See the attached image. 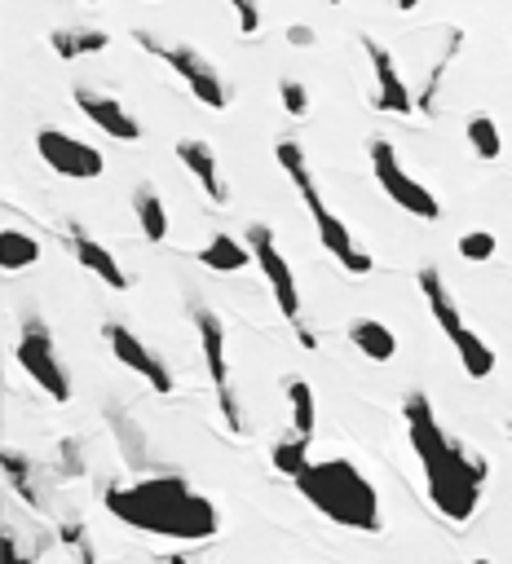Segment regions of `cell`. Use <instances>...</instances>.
Instances as JSON below:
<instances>
[{
  "label": "cell",
  "instance_id": "obj_1",
  "mask_svg": "<svg viewBox=\"0 0 512 564\" xmlns=\"http://www.w3.org/2000/svg\"><path fill=\"white\" fill-rule=\"evenodd\" d=\"M402 423H407V441L424 467V485H428V503L446 516V521H473L482 508V489H486V459L473 454L460 437H451L441 428V419L428 401V393H407L402 397Z\"/></svg>",
  "mask_w": 512,
  "mask_h": 564
},
{
  "label": "cell",
  "instance_id": "obj_2",
  "mask_svg": "<svg viewBox=\"0 0 512 564\" xmlns=\"http://www.w3.org/2000/svg\"><path fill=\"white\" fill-rule=\"evenodd\" d=\"M106 512L142 534H159L172 542H213L221 534V516L208 493H200L185 476H142L128 485H106Z\"/></svg>",
  "mask_w": 512,
  "mask_h": 564
},
{
  "label": "cell",
  "instance_id": "obj_3",
  "mask_svg": "<svg viewBox=\"0 0 512 564\" xmlns=\"http://www.w3.org/2000/svg\"><path fill=\"white\" fill-rule=\"evenodd\" d=\"M292 485L300 489V499L313 512H323L332 525H345L358 534H380V493L354 459H318Z\"/></svg>",
  "mask_w": 512,
  "mask_h": 564
},
{
  "label": "cell",
  "instance_id": "obj_4",
  "mask_svg": "<svg viewBox=\"0 0 512 564\" xmlns=\"http://www.w3.org/2000/svg\"><path fill=\"white\" fill-rule=\"evenodd\" d=\"M274 159H279V168L292 177V185H296V194L305 198V207H309V217H313V226H318V239H323V247L336 256V265L345 269V273H354V278H362V273H371V256L367 252H358L354 247V234H349V226L336 217V211L323 203V190H318V181H313V168H309V159H305V146L296 137H283L279 146H274Z\"/></svg>",
  "mask_w": 512,
  "mask_h": 564
},
{
  "label": "cell",
  "instance_id": "obj_5",
  "mask_svg": "<svg viewBox=\"0 0 512 564\" xmlns=\"http://www.w3.org/2000/svg\"><path fill=\"white\" fill-rule=\"evenodd\" d=\"M420 292H424L428 313H433V322L441 326V335L456 344L464 371H469L473 380H490V375H495V348H490L482 335L469 331V322L460 318V305H456V296H451V287H446V278H441L437 265H424V269H420Z\"/></svg>",
  "mask_w": 512,
  "mask_h": 564
},
{
  "label": "cell",
  "instance_id": "obj_6",
  "mask_svg": "<svg viewBox=\"0 0 512 564\" xmlns=\"http://www.w3.org/2000/svg\"><path fill=\"white\" fill-rule=\"evenodd\" d=\"M133 40H138L151 57H159L164 66H172L177 76L185 80V89L195 93L204 106H213V111H226V106H230V89H226V80L217 76V66H213L195 44H168V40H159V36L146 31V27H138Z\"/></svg>",
  "mask_w": 512,
  "mask_h": 564
},
{
  "label": "cell",
  "instance_id": "obj_7",
  "mask_svg": "<svg viewBox=\"0 0 512 564\" xmlns=\"http://www.w3.org/2000/svg\"><path fill=\"white\" fill-rule=\"evenodd\" d=\"M190 322H195V335H200V348H204V362H208V380H213V393H217V406H221V419L234 437H243V410H239V397H234V380H230V358H226V326L221 318L208 309V305H190Z\"/></svg>",
  "mask_w": 512,
  "mask_h": 564
},
{
  "label": "cell",
  "instance_id": "obj_8",
  "mask_svg": "<svg viewBox=\"0 0 512 564\" xmlns=\"http://www.w3.org/2000/svg\"><path fill=\"white\" fill-rule=\"evenodd\" d=\"M367 155H371V172H375L380 190L389 194L402 211H411V217H420V221H437V217H441V203H437V194L402 168V159H398V151H394V141L375 137Z\"/></svg>",
  "mask_w": 512,
  "mask_h": 564
},
{
  "label": "cell",
  "instance_id": "obj_9",
  "mask_svg": "<svg viewBox=\"0 0 512 564\" xmlns=\"http://www.w3.org/2000/svg\"><path fill=\"white\" fill-rule=\"evenodd\" d=\"M14 358H18V367H23L57 406L72 401V380H67V371H62L57 344H53V331L44 326V318H27V322L18 326Z\"/></svg>",
  "mask_w": 512,
  "mask_h": 564
},
{
  "label": "cell",
  "instance_id": "obj_10",
  "mask_svg": "<svg viewBox=\"0 0 512 564\" xmlns=\"http://www.w3.org/2000/svg\"><path fill=\"white\" fill-rule=\"evenodd\" d=\"M247 247H252L256 269H261V273H266V282L274 287L279 313L296 326V339H300L305 348H313L318 339H313V335H305V322H300V292H296V273H292V265L283 260V252H279V243H274V230H270V226H252V230H247Z\"/></svg>",
  "mask_w": 512,
  "mask_h": 564
},
{
  "label": "cell",
  "instance_id": "obj_11",
  "mask_svg": "<svg viewBox=\"0 0 512 564\" xmlns=\"http://www.w3.org/2000/svg\"><path fill=\"white\" fill-rule=\"evenodd\" d=\"M36 151H40V159H44L57 177H72V181H93V177H102V168H106V159H102L98 146H89V141H76V137L57 132V128H40V132H36Z\"/></svg>",
  "mask_w": 512,
  "mask_h": 564
},
{
  "label": "cell",
  "instance_id": "obj_12",
  "mask_svg": "<svg viewBox=\"0 0 512 564\" xmlns=\"http://www.w3.org/2000/svg\"><path fill=\"white\" fill-rule=\"evenodd\" d=\"M362 49H367V62H371V76H375V98H371V106H375L380 115H415V111H420V106H415L420 98L407 89L394 53L384 49L380 40H371V36H362Z\"/></svg>",
  "mask_w": 512,
  "mask_h": 564
},
{
  "label": "cell",
  "instance_id": "obj_13",
  "mask_svg": "<svg viewBox=\"0 0 512 564\" xmlns=\"http://www.w3.org/2000/svg\"><path fill=\"white\" fill-rule=\"evenodd\" d=\"M102 335H106V344H111V352H115V362H124V371H133V375H142L155 393H172V375H168V367L155 358V352L128 331L124 322H106L102 326Z\"/></svg>",
  "mask_w": 512,
  "mask_h": 564
},
{
  "label": "cell",
  "instance_id": "obj_14",
  "mask_svg": "<svg viewBox=\"0 0 512 564\" xmlns=\"http://www.w3.org/2000/svg\"><path fill=\"white\" fill-rule=\"evenodd\" d=\"M72 102L89 115V124H98V128H102L106 137H115V141H138V137H142L138 115L124 111V102H115L111 93H98V89H89V85H76V89H72Z\"/></svg>",
  "mask_w": 512,
  "mask_h": 564
},
{
  "label": "cell",
  "instance_id": "obj_15",
  "mask_svg": "<svg viewBox=\"0 0 512 564\" xmlns=\"http://www.w3.org/2000/svg\"><path fill=\"white\" fill-rule=\"evenodd\" d=\"M177 159L181 168L200 181V190L208 194L213 207H226V181H221V164H217V151L208 146L204 137H181L177 141Z\"/></svg>",
  "mask_w": 512,
  "mask_h": 564
},
{
  "label": "cell",
  "instance_id": "obj_16",
  "mask_svg": "<svg viewBox=\"0 0 512 564\" xmlns=\"http://www.w3.org/2000/svg\"><path fill=\"white\" fill-rule=\"evenodd\" d=\"M62 239H67V247H72V256L93 273V278H102L111 292H128V273L119 269V260L98 243V239H89L80 226H67L62 230Z\"/></svg>",
  "mask_w": 512,
  "mask_h": 564
},
{
  "label": "cell",
  "instance_id": "obj_17",
  "mask_svg": "<svg viewBox=\"0 0 512 564\" xmlns=\"http://www.w3.org/2000/svg\"><path fill=\"white\" fill-rule=\"evenodd\" d=\"M0 463H5V480H10V489L18 493V499L31 508V512H44V476H40V467H36V459H27V454H18V450H5L0 454Z\"/></svg>",
  "mask_w": 512,
  "mask_h": 564
},
{
  "label": "cell",
  "instance_id": "obj_18",
  "mask_svg": "<svg viewBox=\"0 0 512 564\" xmlns=\"http://www.w3.org/2000/svg\"><path fill=\"white\" fill-rule=\"evenodd\" d=\"M349 344L371 362H394L398 358V335L384 326L380 318H354L349 322Z\"/></svg>",
  "mask_w": 512,
  "mask_h": 564
},
{
  "label": "cell",
  "instance_id": "obj_19",
  "mask_svg": "<svg viewBox=\"0 0 512 564\" xmlns=\"http://www.w3.org/2000/svg\"><path fill=\"white\" fill-rule=\"evenodd\" d=\"M106 44H111V36L102 27H57V31H49V49L62 62H76L85 53H102Z\"/></svg>",
  "mask_w": 512,
  "mask_h": 564
},
{
  "label": "cell",
  "instance_id": "obj_20",
  "mask_svg": "<svg viewBox=\"0 0 512 564\" xmlns=\"http://www.w3.org/2000/svg\"><path fill=\"white\" fill-rule=\"evenodd\" d=\"M283 393H287V406H292V437L305 441V446H313L318 410H313V388H309V380L287 375V380H283Z\"/></svg>",
  "mask_w": 512,
  "mask_h": 564
},
{
  "label": "cell",
  "instance_id": "obj_21",
  "mask_svg": "<svg viewBox=\"0 0 512 564\" xmlns=\"http://www.w3.org/2000/svg\"><path fill=\"white\" fill-rule=\"evenodd\" d=\"M133 217H138L146 243H164L168 239V207H164V198H159V190L151 181H142L133 190Z\"/></svg>",
  "mask_w": 512,
  "mask_h": 564
},
{
  "label": "cell",
  "instance_id": "obj_22",
  "mask_svg": "<svg viewBox=\"0 0 512 564\" xmlns=\"http://www.w3.org/2000/svg\"><path fill=\"white\" fill-rule=\"evenodd\" d=\"M200 265H208V269H217V273H234V269H243V265H256V260H252V247H247V239L213 234V239L200 247Z\"/></svg>",
  "mask_w": 512,
  "mask_h": 564
},
{
  "label": "cell",
  "instance_id": "obj_23",
  "mask_svg": "<svg viewBox=\"0 0 512 564\" xmlns=\"http://www.w3.org/2000/svg\"><path fill=\"white\" fill-rule=\"evenodd\" d=\"M460 44H464V31H460V27H451V36H446V49L433 57V66H428V80H424L420 102H415L424 119H433V111H437V89H441V76H446V70H451V62H456Z\"/></svg>",
  "mask_w": 512,
  "mask_h": 564
},
{
  "label": "cell",
  "instance_id": "obj_24",
  "mask_svg": "<svg viewBox=\"0 0 512 564\" xmlns=\"http://www.w3.org/2000/svg\"><path fill=\"white\" fill-rule=\"evenodd\" d=\"M36 260H40V243L27 230H0V269L18 273V269H31Z\"/></svg>",
  "mask_w": 512,
  "mask_h": 564
},
{
  "label": "cell",
  "instance_id": "obj_25",
  "mask_svg": "<svg viewBox=\"0 0 512 564\" xmlns=\"http://www.w3.org/2000/svg\"><path fill=\"white\" fill-rule=\"evenodd\" d=\"M464 137H469V146L477 151V159H499L503 155V137H499V124L490 115H473L464 124Z\"/></svg>",
  "mask_w": 512,
  "mask_h": 564
},
{
  "label": "cell",
  "instance_id": "obj_26",
  "mask_svg": "<svg viewBox=\"0 0 512 564\" xmlns=\"http://www.w3.org/2000/svg\"><path fill=\"white\" fill-rule=\"evenodd\" d=\"M57 542L72 551L76 564H98V555H93V534L85 529L80 516H62V521H57Z\"/></svg>",
  "mask_w": 512,
  "mask_h": 564
},
{
  "label": "cell",
  "instance_id": "obj_27",
  "mask_svg": "<svg viewBox=\"0 0 512 564\" xmlns=\"http://www.w3.org/2000/svg\"><path fill=\"white\" fill-rule=\"evenodd\" d=\"M270 463H274L283 476H292V480H296V476H300V472H305L313 459H309V446H305V441L287 437V441H279V446L270 450Z\"/></svg>",
  "mask_w": 512,
  "mask_h": 564
},
{
  "label": "cell",
  "instance_id": "obj_28",
  "mask_svg": "<svg viewBox=\"0 0 512 564\" xmlns=\"http://www.w3.org/2000/svg\"><path fill=\"white\" fill-rule=\"evenodd\" d=\"M460 256L469 260V265H486L495 252H499V243H495V234L490 230H469V234H460Z\"/></svg>",
  "mask_w": 512,
  "mask_h": 564
},
{
  "label": "cell",
  "instance_id": "obj_29",
  "mask_svg": "<svg viewBox=\"0 0 512 564\" xmlns=\"http://www.w3.org/2000/svg\"><path fill=\"white\" fill-rule=\"evenodd\" d=\"M44 547H31L23 534H14V525H5V534H0V564H31Z\"/></svg>",
  "mask_w": 512,
  "mask_h": 564
},
{
  "label": "cell",
  "instance_id": "obj_30",
  "mask_svg": "<svg viewBox=\"0 0 512 564\" xmlns=\"http://www.w3.org/2000/svg\"><path fill=\"white\" fill-rule=\"evenodd\" d=\"M279 98H283V111L292 115V119H305L309 115V89L300 85V80H279Z\"/></svg>",
  "mask_w": 512,
  "mask_h": 564
},
{
  "label": "cell",
  "instance_id": "obj_31",
  "mask_svg": "<svg viewBox=\"0 0 512 564\" xmlns=\"http://www.w3.org/2000/svg\"><path fill=\"white\" fill-rule=\"evenodd\" d=\"M226 5L234 10V23H239V31L243 36H256V31H261V5H256V0H226Z\"/></svg>",
  "mask_w": 512,
  "mask_h": 564
},
{
  "label": "cell",
  "instance_id": "obj_32",
  "mask_svg": "<svg viewBox=\"0 0 512 564\" xmlns=\"http://www.w3.org/2000/svg\"><path fill=\"white\" fill-rule=\"evenodd\" d=\"M57 467H62V476H67V480L85 472V459H80V441H76V437H67V441L57 446Z\"/></svg>",
  "mask_w": 512,
  "mask_h": 564
},
{
  "label": "cell",
  "instance_id": "obj_33",
  "mask_svg": "<svg viewBox=\"0 0 512 564\" xmlns=\"http://www.w3.org/2000/svg\"><path fill=\"white\" fill-rule=\"evenodd\" d=\"M313 40H318V31H313V27H305V23H292V27H287V44H296V49H309Z\"/></svg>",
  "mask_w": 512,
  "mask_h": 564
},
{
  "label": "cell",
  "instance_id": "obj_34",
  "mask_svg": "<svg viewBox=\"0 0 512 564\" xmlns=\"http://www.w3.org/2000/svg\"><path fill=\"white\" fill-rule=\"evenodd\" d=\"M394 5H398L402 14H411V10H420V0H394Z\"/></svg>",
  "mask_w": 512,
  "mask_h": 564
},
{
  "label": "cell",
  "instance_id": "obj_35",
  "mask_svg": "<svg viewBox=\"0 0 512 564\" xmlns=\"http://www.w3.org/2000/svg\"><path fill=\"white\" fill-rule=\"evenodd\" d=\"M328 5H345V0H328Z\"/></svg>",
  "mask_w": 512,
  "mask_h": 564
},
{
  "label": "cell",
  "instance_id": "obj_36",
  "mask_svg": "<svg viewBox=\"0 0 512 564\" xmlns=\"http://www.w3.org/2000/svg\"><path fill=\"white\" fill-rule=\"evenodd\" d=\"M473 564H490V560H473Z\"/></svg>",
  "mask_w": 512,
  "mask_h": 564
},
{
  "label": "cell",
  "instance_id": "obj_37",
  "mask_svg": "<svg viewBox=\"0 0 512 564\" xmlns=\"http://www.w3.org/2000/svg\"><path fill=\"white\" fill-rule=\"evenodd\" d=\"M508 437H512V423H508Z\"/></svg>",
  "mask_w": 512,
  "mask_h": 564
},
{
  "label": "cell",
  "instance_id": "obj_38",
  "mask_svg": "<svg viewBox=\"0 0 512 564\" xmlns=\"http://www.w3.org/2000/svg\"><path fill=\"white\" fill-rule=\"evenodd\" d=\"M89 5H98V0H89Z\"/></svg>",
  "mask_w": 512,
  "mask_h": 564
}]
</instances>
